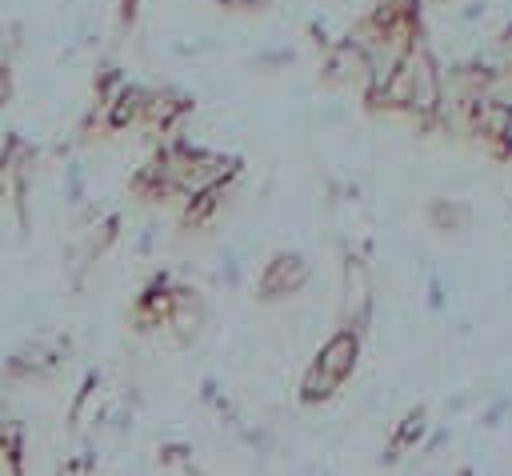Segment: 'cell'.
I'll return each instance as SVG.
<instances>
[{"label": "cell", "mask_w": 512, "mask_h": 476, "mask_svg": "<svg viewBox=\"0 0 512 476\" xmlns=\"http://www.w3.org/2000/svg\"><path fill=\"white\" fill-rule=\"evenodd\" d=\"M372 76H376V64L368 56V48L360 40H336L324 56V80L328 84H356V88H372Z\"/></svg>", "instance_id": "6da1fadb"}, {"label": "cell", "mask_w": 512, "mask_h": 476, "mask_svg": "<svg viewBox=\"0 0 512 476\" xmlns=\"http://www.w3.org/2000/svg\"><path fill=\"white\" fill-rule=\"evenodd\" d=\"M340 312H344V328L364 332L368 316H372V272L360 256L344 260V292H340Z\"/></svg>", "instance_id": "7a4b0ae2"}, {"label": "cell", "mask_w": 512, "mask_h": 476, "mask_svg": "<svg viewBox=\"0 0 512 476\" xmlns=\"http://www.w3.org/2000/svg\"><path fill=\"white\" fill-rule=\"evenodd\" d=\"M304 284H308V260H304L300 252H276V256L264 264V272H260V280H256V292H260L264 300H276V296L300 292Z\"/></svg>", "instance_id": "3957f363"}, {"label": "cell", "mask_w": 512, "mask_h": 476, "mask_svg": "<svg viewBox=\"0 0 512 476\" xmlns=\"http://www.w3.org/2000/svg\"><path fill=\"white\" fill-rule=\"evenodd\" d=\"M356 360H360V332L340 328V332H332V336L320 344V352H316V360H312V364H316V368H320L328 380L344 384V380L352 376Z\"/></svg>", "instance_id": "277c9868"}, {"label": "cell", "mask_w": 512, "mask_h": 476, "mask_svg": "<svg viewBox=\"0 0 512 476\" xmlns=\"http://www.w3.org/2000/svg\"><path fill=\"white\" fill-rule=\"evenodd\" d=\"M172 288L168 276H156L140 296H136V308H132V324L136 328H160L168 324V312H172Z\"/></svg>", "instance_id": "5b68a950"}, {"label": "cell", "mask_w": 512, "mask_h": 476, "mask_svg": "<svg viewBox=\"0 0 512 476\" xmlns=\"http://www.w3.org/2000/svg\"><path fill=\"white\" fill-rule=\"evenodd\" d=\"M208 320V308H204V296L192 292V288H172V312H168V328L180 336V340H192Z\"/></svg>", "instance_id": "8992f818"}, {"label": "cell", "mask_w": 512, "mask_h": 476, "mask_svg": "<svg viewBox=\"0 0 512 476\" xmlns=\"http://www.w3.org/2000/svg\"><path fill=\"white\" fill-rule=\"evenodd\" d=\"M108 124L112 128H128V124H140L144 120V112H148V88H136V84H128L108 108Z\"/></svg>", "instance_id": "52a82bcc"}, {"label": "cell", "mask_w": 512, "mask_h": 476, "mask_svg": "<svg viewBox=\"0 0 512 476\" xmlns=\"http://www.w3.org/2000/svg\"><path fill=\"white\" fill-rule=\"evenodd\" d=\"M428 220H432L436 232H464L472 224V212L460 200H432L428 204Z\"/></svg>", "instance_id": "ba28073f"}, {"label": "cell", "mask_w": 512, "mask_h": 476, "mask_svg": "<svg viewBox=\"0 0 512 476\" xmlns=\"http://www.w3.org/2000/svg\"><path fill=\"white\" fill-rule=\"evenodd\" d=\"M424 432H428V412H424V408H412V412L396 424V432H392V456H388V460H396V452H404V448H416V444L424 440Z\"/></svg>", "instance_id": "9c48e42d"}, {"label": "cell", "mask_w": 512, "mask_h": 476, "mask_svg": "<svg viewBox=\"0 0 512 476\" xmlns=\"http://www.w3.org/2000/svg\"><path fill=\"white\" fill-rule=\"evenodd\" d=\"M100 416H104V396H100V384L88 380L84 392H80L76 404H72V424H76V428H92Z\"/></svg>", "instance_id": "30bf717a"}, {"label": "cell", "mask_w": 512, "mask_h": 476, "mask_svg": "<svg viewBox=\"0 0 512 476\" xmlns=\"http://www.w3.org/2000/svg\"><path fill=\"white\" fill-rule=\"evenodd\" d=\"M336 388H340V384H336V380H328L316 364H308V368H304V376H300V400H304V404H324Z\"/></svg>", "instance_id": "8fae6325"}, {"label": "cell", "mask_w": 512, "mask_h": 476, "mask_svg": "<svg viewBox=\"0 0 512 476\" xmlns=\"http://www.w3.org/2000/svg\"><path fill=\"white\" fill-rule=\"evenodd\" d=\"M220 200H224V184L220 188H204V192H196V196H188V208H184V224H204L216 208H220Z\"/></svg>", "instance_id": "7c38bea8"}, {"label": "cell", "mask_w": 512, "mask_h": 476, "mask_svg": "<svg viewBox=\"0 0 512 476\" xmlns=\"http://www.w3.org/2000/svg\"><path fill=\"white\" fill-rule=\"evenodd\" d=\"M224 8H240V12H252V8H264L268 0H220Z\"/></svg>", "instance_id": "4fadbf2b"}, {"label": "cell", "mask_w": 512, "mask_h": 476, "mask_svg": "<svg viewBox=\"0 0 512 476\" xmlns=\"http://www.w3.org/2000/svg\"><path fill=\"white\" fill-rule=\"evenodd\" d=\"M136 8H140V0H120V20L132 24L136 20Z\"/></svg>", "instance_id": "5bb4252c"}, {"label": "cell", "mask_w": 512, "mask_h": 476, "mask_svg": "<svg viewBox=\"0 0 512 476\" xmlns=\"http://www.w3.org/2000/svg\"><path fill=\"white\" fill-rule=\"evenodd\" d=\"M8 96H12V80H8V72L0 68V104H4Z\"/></svg>", "instance_id": "9a60e30c"}]
</instances>
